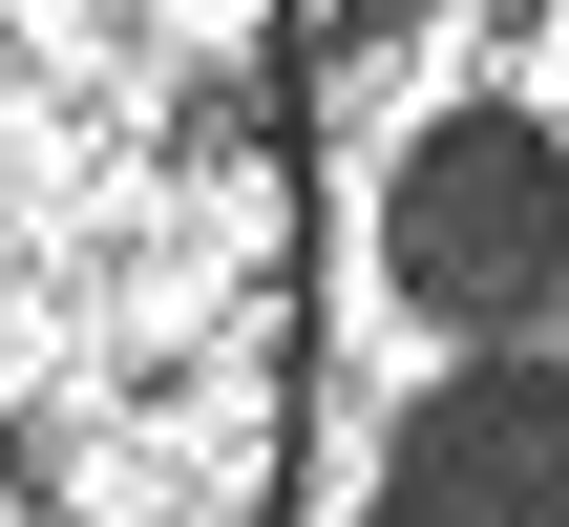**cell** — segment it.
<instances>
[{"label": "cell", "instance_id": "cell-2", "mask_svg": "<svg viewBox=\"0 0 569 527\" xmlns=\"http://www.w3.org/2000/svg\"><path fill=\"white\" fill-rule=\"evenodd\" d=\"M380 275L443 317V338H528L569 296V148L507 127V106H443L380 190Z\"/></svg>", "mask_w": 569, "mask_h": 527}, {"label": "cell", "instance_id": "cell-1", "mask_svg": "<svg viewBox=\"0 0 569 527\" xmlns=\"http://www.w3.org/2000/svg\"><path fill=\"white\" fill-rule=\"evenodd\" d=\"M296 380V0H0V527H274Z\"/></svg>", "mask_w": 569, "mask_h": 527}, {"label": "cell", "instance_id": "cell-3", "mask_svg": "<svg viewBox=\"0 0 569 527\" xmlns=\"http://www.w3.org/2000/svg\"><path fill=\"white\" fill-rule=\"evenodd\" d=\"M380 527H569V359H443L380 444Z\"/></svg>", "mask_w": 569, "mask_h": 527}]
</instances>
